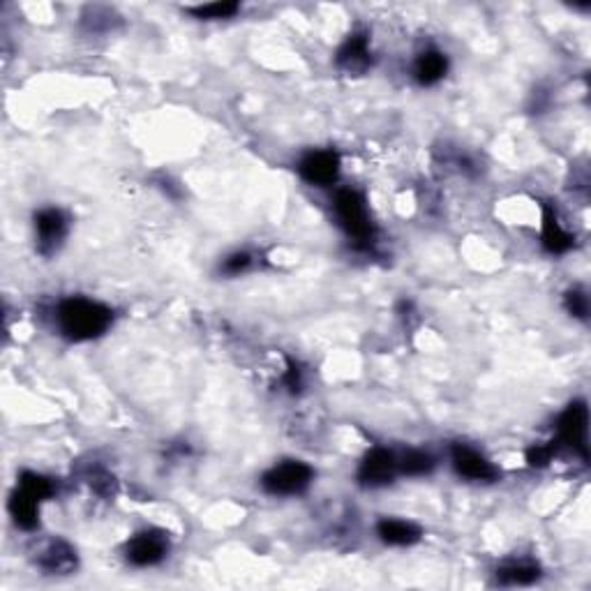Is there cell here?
<instances>
[{
	"mask_svg": "<svg viewBox=\"0 0 591 591\" xmlns=\"http://www.w3.org/2000/svg\"><path fill=\"white\" fill-rule=\"evenodd\" d=\"M435 458L425 451H409L404 453L400 460H397V467H400V474L407 476H425L435 469Z\"/></svg>",
	"mask_w": 591,
	"mask_h": 591,
	"instance_id": "obj_17",
	"label": "cell"
},
{
	"mask_svg": "<svg viewBox=\"0 0 591 591\" xmlns=\"http://www.w3.org/2000/svg\"><path fill=\"white\" fill-rule=\"evenodd\" d=\"M169 553V538L164 531L157 529H146L134 534L125 545V557L132 566L139 569H148L155 563L162 562Z\"/></svg>",
	"mask_w": 591,
	"mask_h": 591,
	"instance_id": "obj_4",
	"label": "cell"
},
{
	"mask_svg": "<svg viewBox=\"0 0 591 591\" xmlns=\"http://www.w3.org/2000/svg\"><path fill=\"white\" fill-rule=\"evenodd\" d=\"M240 10L238 3H229V0H224V3H208V5H199V7H190V14H195L196 19H229L234 17L236 12Z\"/></svg>",
	"mask_w": 591,
	"mask_h": 591,
	"instance_id": "obj_19",
	"label": "cell"
},
{
	"mask_svg": "<svg viewBox=\"0 0 591 591\" xmlns=\"http://www.w3.org/2000/svg\"><path fill=\"white\" fill-rule=\"evenodd\" d=\"M554 453H557V446H554V444L534 446L529 448V453H527V462H529L531 467H545V464L554 458Z\"/></svg>",
	"mask_w": 591,
	"mask_h": 591,
	"instance_id": "obj_22",
	"label": "cell"
},
{
	"mask_svg": "<svg viewBox=\"0 0 591 591\" xmlns=\"http://www.w3.org/2000/svg\"><path fill=\"white\" fill-rule=\"evenodd\" d=\"M397 474H400V467H397L395 453L377 446L362 458L358 467V483L365 487H381L393 483Z\"/></svg>",
	"mask_w": 591,
	"mask_h": 591,
	"instance_id": "obj_7",
	"label": "cell"
},
{
	"mask_svg": "<svg viewBox=\"0 0 591 591\" xmlns=\"http://www.w3.org/2000/svg\"><path fill=\"white\" fill-rule=\"evenodd\" d=\"M451 460L455 471L469 480H486L487 483V480H495L496 476H499L496 467L486 458V455H480L479 451L462 446V444L453 446Z\"/></svg>",
	"mask_w": 591,
	"mask_h": 591,
	"instance_id": "obj_9",
	"label": "cell"
},
{
	"mask_svg": "<svg viewBox=\"0 0 591 591\" xmlns=\"http://www.w3.org/2000/svg\"><path fill=\"white\" fill-rule=\"evenodd\" d=\"M377 534H379V538L386 543V545L404 547V545H413V543H419L420 536H423V531L413 525V522H407V520L384 518L379 525H377Z\"/></svg>",
	"mask_w": 591,
	"mask_h": 591,
	"instance_id": "obj_12",
	"label": "cell"
},
{
	"mask_svg": "<svg viewBox=\"0 0 591 591\" xmlns=\"http://www.w3.org/2000/svg\"><path fill=\"white\" fill-rule=\"evenodd\" d=\"M335 62H337V67H340V70H345V72H352V74L368 70V65H370L368 33L349 35L345 45L340 46V51H337Z\"/></svg>",
	"mask_w": 591,
	"mask_h": 591,
	"instance_id": "obj_10",
	"label": "cell"
},
{
	"mask_svg": "<svg viewBox=\"0 0 591 591\" xmlns=\"http://www.w3.org/2000/svg\"><path fill=\"white\" fill-rule=\"evenodd\" d=\"M587 425H589V409L585 402H570L566 412L559 416L557 423V435L559 444H566L573 451H578L582 458H589L587 453Z\"/></svg>",
	"mask_w": 591,
	"mask_h": 591,
	"instance_id": "obj_6",
	"label": "cell"
},
{
	"mask_svg": "<svg viewBox=\"0 0 591 591\" xmlns=\"http://www.w3.org/2000/svg\"><path fill=\"white\" fill-rule=\"evenodd\" d=\"M312 469L301 460H287L268 469L262 479V487L273 496H294L301 495L312 483Z\"/></svg>",
	"mask_w": 591,
	"mask_h": 591,
	"instance_id": "obj_3",
	"label": "cell"
},
{
	"mask_svg": "<svg viewBox=\"0 0 591 591\" xmlns=\"http://www.w3.org/2000/svg\"><path fill=\"white\" fill-rule=\"evenodd\" d=\"M250 266H252L250 254H247V252H236V254H231V257L224 259L222 273L224 275H240V273H246V271H250Z\"/></svg>",
	"mask_w": 591,
	"mask_h": 591,
	"instance_id": "obj_21",
	"label": "cell"
},
{
	"mask_svg": "<svg viewBox=\"0 0 591 591\" xmlns=\"http://www.w3.org/2000/svg\"><path fill=\"white\" fill-rule=\"evenodd\" d=\"M56 319L58 329L67 340L86 342L96 340L109 330L113 321V312L102 303L74 296V298H67L58 305Z\"/></svg>",
	"mask_w": 591,
	"mask_h": 591,
	"instance_id": "obj_1",
	"label": "cell"
},
{
	"mask_svg": "<svg viewBox=\"0 0 591 591\" xmlns=\"http://www.w3.org/2000/svg\"><path fill=\"white\" fill-rule=\"evenodd\" d=\"M67 229H70V222L61 208H42L35 215V243H37L39 254L51 257L54 252H58Z\"/></svg>",
	"mask_w": 591,
	"mask_h": 591,
	"instance_id": "obj_5",
	"label": "cell"
},
{
	"mask_svg": "<svg viewBox=\"0 0 591 591\" xmlns=\"http://www.w3.org/2000/svg\"><path fill=\"white\" fill-rule=\"evenodd\" d=\"M39 566L51 575L72 573L77 569V553L65 541H54L39 557Z\"/></svg>",
	"mask_w": 591,
	"mask_h": 591,
	"instance_id": "obj_15",
	"label": "cell"
},
{
	"mask_svg": "<svg viewBox=\"0 0 591 591\" xmlns=\"http://www.w3.org/2000/svg\"><path fill=\"white\" fill-rule=\"evenodd\" d=\"M541 240H543V247H545L550 254H566V252L573 247V236L563 229L562 222H559L557 218V211H554L550 204H543Z\"/></svg>",
	"mask_w": 591,
	"mask_h": 591,
	"instance_id": "obj_11",
	"label": "cell"
},
{
	"mask_svg": "<svg viewBox=\"0 0 591 591\" xmlns=\"http://www.w3.org/2000/svg\"><path fill=\"white\" fill-rule=\"evenodd\" d=\"M563 303H566V310H569L575 319H582V321H585L587 314H589V298H587L585 291L570 289Z\"/></svg>",
	"mask_w": 591,
	"mask_h": 591,
	"instance_id": "obj_20",
	"label": "cell"
},
{
	"mask_svg": "<svg viewBox=\"0 0 591 591\" xmlns=\"http://www.w3.org/2000/svg\"><path fill=\"white\" fill-rule=\"evenodd\" d=\"M298 173L314 187H329L340 176V155L335 151H314L303 157Z\"/></svg>",
	"mask_w": 591,
	"mask_h": 591,
	"instance_id": "obj_8",
	"label": "cell"
},
{
	"mask_svg": "<svg viewBox=\"0 0 591 591\" xmlns=\"http://www.w3.org/2000/svg\"><path fill=\"white\" fill-rule=\"evenodd\" d=\"M285 386L291 393H298L303 388V370L294 361H289V368L285 372Z\"/></svg>",
	"mask_w": 591,
	"mask_h": 591,
	"instance_id": "obj_23",
	"label": "cell"
},
{
	"mask_svg": "<svg viewBox=\"0 0 591 591\" xmlns=\"http://www.w3.org/2000/svg\"><path fill=\"white\" fill-rule=\"evenodd\" d=\"M448 72V58L437 49L423 51L413 62V77L420 86H435Z\"/></svg>",
	"mask_w": 591,
	"mask_h": 591,
	"instance_id": "obj_13",
	"label": "cell"
},
{
	"mask_svg": "<svg viewBox=\"0 0 591 591\" xmlns=\"http://www.w3.org/2000/svg\"><path fill=\"white\" fill-rule=\"evenodd\" d=\"M39 506H42L39 499H35L33 495L17 487L10 499V515L12 520L17 522V527H21V529L26 531H33L35 527L39 525Z\"/></svg>",
	"mask_w": 591,
	"mask_h": 591,
	"instance_id": "obj_14",
	"label": "cell"
},
{
	"mask_svg": "<svg viewBox=\"0 0 591 591\" xmlns=\"http://www.w3.org/2000/svg\"><path fill=\"white\" fill-rule=\"evenodd\" d=\"M541 578V570L534 563H506L496 570V582L506 587L534 585Z\"/></svg>",
	"mask_w": 591,
	"mask_h": 591,
	"instance_id": "obj_16",
	"label": "cell"
},
{
	"mask_svg": "<svg viewBox=\"0 0 591 591\" xmlns=\"http://www.w3.org/2000/svg\"><path fill=\"white\" fill-rule=\"evenodd\" d=\"M335 218L349 238H354L358 247H370L374 238V227L370 220L368 201L358 190L345 187L335 195Z\"/></svg>",
	"mask_w": 591,
	"mask_h": 591,
	"instance_id": "obj_2",
	"label": "cell"
},
{
	"mask_svg": "<svg viewBox=\"0 0 591 591\" xmlns=\"http://www.w3.org/2000/svg\"><path fill=\"white\" fill-rule=\"evenodd\" d=\"M17 487H21L23 492L33 495L35 499H39V502H46V499L56 492L54 480L46 479V476H42V474H35V471H23Z\"/></svg>",
	"mask_w": 591,
	"mask_h": 591,
	"instance_id": "obj_18",
	"label": "cell"
}]
</instances>
